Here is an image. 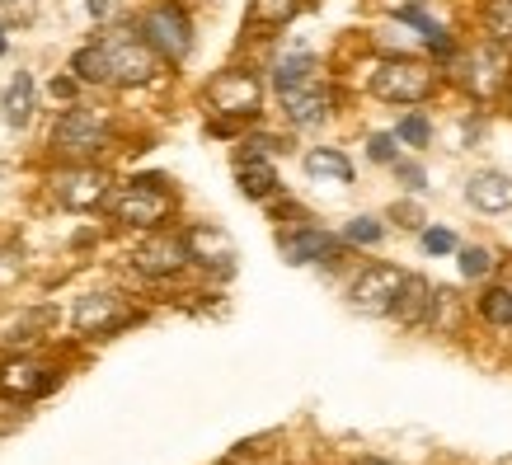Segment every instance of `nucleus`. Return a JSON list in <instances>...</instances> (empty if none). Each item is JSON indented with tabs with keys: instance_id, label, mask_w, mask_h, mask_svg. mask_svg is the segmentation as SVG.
Returning a JSON list of instances; mask_svg holds the SVG:
<instances>
[{
	"instance_id": "obj_1",
	"label": "nucleus",
	"mask_w": 512,
	"mask_h": 465,
	"mask_svg": "<svg viewBox=\"0 0 512 465\" xmlns=\"http://www.w3.org/2000/svg\"><path fill=\"white\" fill-rule=\"evenodd\" d=\"M273 90L282 99V113L292 118L296 127H315L325 123L329 109H334V90L329 80L320 76V62L311 52H292L273 66Z\"/></svg>"
},
{
	"instance_id": "obj_2",
	"label": "nucleus",
	"mask_w": 512,
	"mask_h": 465,
	"mask_svg": "<svg viewBox=\"0 0 512 465\" xmlns=\"http://www.w3.org/2000/svg\"><path fill=\"white\" fill-rule=\"evenodd\" d=\"M99 57H104V76L109 85H146L160 76L156 47L141 38V29H109L104 38H94Z\"/></svg>"
},
{
	"instance_id": "obj_3",
	"label": "nucleus",
	"mask_w": 512,
	"mask_h": 465,
	"mask_svg": "<svg viewBox=\"0 0 512 465\" xmlns=\"http://www.w3.org/2000/svg\"><path fill=\"white\" fill-rule=\"evenodd\" d=\"M207 109L217 113L212 132L226 137V132H235V123L259 118V109H264V80L254 76V71H221L207 85Z\"/></svg>"
},
{
	"instance_id": "obj_4",
	"label": "nucleus",
	"mask_w": 512,
	"mask_h": 465,
	"mask_svg": "<svg viewBox=\"0 0 512 465\" xmlns=\"http://www.w3.org/2000/svg\"><path fill=\"white\" fill-rule=\"evenodd\" d=\"M113 127L109 118L99 109H66L62 118H57V127H52V151L62 155V160H71V165H85V160H94V155L109 146Z\"/></svg>"
},
{
	"instance_id": "obj_5",
	"label": "nucleus",
	"mask_w": 512,
	"mask_h": 465,
	"mask_svg": "<svg viewBox=\"0 0 512 465\" xmlns=\"http://www.w3.org/2000/svg\"><path fill=\"white\" fill-rule=\"evenodd\" d=\"M109 212H113V221H123V226L156 231L174 212V198H170V188H165V179H132V184H123L109 198Z\"/></svg>"
},
{
	"instance_id": "obj_6",
	"label": "nucleus",
	"mask_w": 512,
	"mask_h": 465,
	"mask_svg": "<svg viewBox=\"0 0 512 465\" xmlns=\"http://www.w3.org/2000/svg\"><path fill=\"white\" fill-rule=\"evenodd\" d=\"M437 85V71L423 62H409V57H390L372 71V94L386 99V104H423Z\"/></svg>"
},
{
	"instance_id": "obj_7",
	"label": "nucleus",
	"mask_w": 512,
	"mask_h": 465,
	"mask_svg": "<svg viewBox=\"0 0 512 465\" xmlns=\"http://www.w3.org/2000/svg\"><path fill=\"white\" fill-rule=\"evenodd\" d=\"M141 38L156 47L160 62L179 66L188 52H193V19H188L184 5H174V0L151 5V10H146V19H141Z\"/></svg>"
},
{
	"instance_id": "obj_8",
	"label": "nucleus",
	"mask_w": 512,
	"mask_h": 465,
	"mask_svg": "<svg viewBox=\"0 0 512 465\" xmlns=\"http://www.w3.org/2000/svg\"><path fill=\"white\" fill-rule=\"evenodd\" d=\"M400 282H404V273H400V268H390V264L362 268V273L353 278V287H348V306H353L357 315H372V320H381V315H390V310H395Z\"/></svg>"
},
{
	"instance_id": "obj_9",
	"label": "nucleus",
	"mask_w": 512,
	"mask_h": 465,
	"mask_svg": "<svg viewBox=\"0 0 512 465\" xmlns=\"http://www.w3.org/2000/svg\"><path fill=\"white\" fill-rule=\"evenodd\" d=\"M52 193H57V202L71 207V212H94V207L109 202V174L94 170L90 160H85V165H66V170L52 174Z\"/></svg>"
},
{
	"instance_id": "obj_10",
	"label": "nucleus",
	"mask_w": 512,
	"mask_h": 465,
	"mask_svg": "<svg viewBox=\"0 0 512 465\" xmlns=\"http://www.w3.org/2000/svg\"><path fill=\"white\" fill-rule=\"evenodd\" d=\"M512 66H508V52L503 47H475L466 62H461V85H466L475 99H494L503 85H508Z\"/></svg>"
},
{
	"instance_id": "obj_11",
	"label": "nucleus",
	"mask_w": 512,
	"mask_h": 465,
	"mask_svg": "<svg viewBox=\"0 0 512 465\" xmlns=\"http://www.w3.org/2000/svg\"><path fill=\"white\" fill-rule=\"evenodd\" d=\"M184 264H188L184 235L160 231V226H156V235H151L146 245H137V254H132V268L146 273V278H174Z\"/></svg>"
},
{
	"instance_id": "obj_12",
	"label": "nucleus",
	"mask_w": 512,
	"mask_h": 465,
	"mask_svg": "<svg viewBox=\"0 0 512 465\" xmlns=\"http://www.w3.org/2000/svg\"><path fill=\"white\" fill-rule=\"evenodd\" d=\"M184 249H188V264H202L212 273H231L235 268V240L221 226H188L184 231Z\"/></svg>"
},
{
	"instance_id": "obj_13",
	"label": "nucleus",
	"mask_w": 512,
	"mask_h": 465,
	"mask_svg": "<svg viewBox=\"0 0 512 465\" xmlns=\"http://www.w3.org/2000/svg\"><path fill=\"white\" fill-rule=\"evenodd\" d=\"M71 320H76L80 334H113V329H123L127 320H132V310H127L123 296L90 292V296H80V301H76Z\"/></svg>"
},
{
	"instance_id": "obj_14",
	"label": "nucleus",
	"mask_w": 512,
	"mask_h": 465,
	"mask_svg": "<svg viewBox=\"0 0 512 465\" xmlns=\"http://www.w3.org/2000/svg\"><path fill=\"white\" fill-rule=\"evenodd\" d=\"M278 249L287 264H329L339 254V240L320 226H296V231H282L278 235Z\"/></svg>"
},
{
	"instance_id": "obj_15",
	"label": "nucleus",
	"mask_w": 512,
	"mask_h": 465,
	"mask_svg": "<svg viewBox=\"0 0 512 465\" xmlns=\"http://www.w3.org/2000/svg\"><path fill=\"white\" fill-rule=\"evenodd\" d=\"M433 301H437V292L428 287L423 278H414V273H404V282H400V296H395V320H400L404 329H419V325H433Z\"/></svg>"
},
{
	"instance_id": "obj_16",
	"label": "nucleus",
	"mask_w": 512,
	"mask_h": 465,
	"mask_svg": "<svg viewBox=\"0 0 512 465\" xmlns=\"http://www.w3.org/2000/svg\"><path fill=\"white\" fill-rule=\"evenodd\" d=\"M47 367L29 362V357H19V362H5L0 367V395H10V400H38L52 390V376H43Z\"/></svg>"
},
{
	"instance_id": "obj_17",
	"label": "nucleus",
	"mask_w": 512,
	"mask_h": 465,
	"mask_svg": "<svg viewBox=\"0 0 512 465\" xmlns=\"http://www.w3.org/2000/svg\"><path fill=\"white\" fill-rule=\"evenodd\" d=\"M466 198L480 207V212H512V179L498 170H480L470 174Z\"/></svg>"
},
{
	"instance_id": "obj_18",
	"label": "nucleus",
	"mask_w": 512,
	"mask_h": 465,
	"mask_svg": "<svg viewBox=\"0 0 512 465\" xmlns=\"http://www.w3.org/2000/svg\"><path fill=\"white\" fill-rule=\"evenodd\" d=\"M235 179H240V193L254 198V202H264V198L278 193V170H273V160H268V155H240Z\"/></svg>"
},
{
	"instance_id": "obj_19",
	"label": "nucleus",
	"mask_w": 512,
	"mask_h": 465,
	"mask_svg": "<svg viewBox=\"0 0 512 465\" xmlns=\"http://www.w3.org/2000/svg\"><path fill=\"white\" fill-rule=\"evenodd\" d=\"M306 174L320 179V184H353V160L343 151L315 146V151H306Z\"/></svg>"
},
{
	"instance_id": "obj_20",
	"label": "nucleus",
	"mask_w": 512,
	"mask_h": 465,
	"mask_svg": "<svg viewBox=\"0 0 512 465\" xmlns=\"http://www.w3.org/2000/svg\"><path fill=\"white\" fill-rule=\"evenodd\" d=\"M5 123L10 127H29V118H33V76L29 71H19L15 80H10V90H5Z\"/></svg>"
},
{
	"instance_id": "obj_21",
	"label": "nucleus",
	"mask_w": 512,
	"mask_h": 465,
	"mask_svg": "<svg viewBox=\"0 0 512 465\" xmlns=\"http://www.w3.org/2000/svg\"><path fill=\"white\" fill-rule=\"evenodd\" d=\"M484 33H489V43L512 52V0H489V10H484Z\"/></svg>"
},
{
	"instance_id": "obj_22",
	"label": "nucleus",
	"mask_w": 512,
	"mask_h": 465,
	"mask_svg": "<svg viewBox=\"0 0 512 465\" xmlns=\"http://www.w3.org/2000/svg\"><path fill=\"white\" fill-rule=\"evenodd\" d=\"M301 0H249V24H268V29H282L287 19H296Z\"/></svg>"
},
{
	"instance_id": "obj_23",
	"label": "nucleus",
	"mask_w": 512,
	"mask_h": 465,
	"mask_svg": "<svg viewBox=\"0 0 512 465\" xmlns=\"http://www.w3.org/2000/svg\"><path fill=\"white\" fill-rule=\"evenodd\" d=\"M480 310H484V320H489V325L512 329V296H508V287H503V282H498V287H489V292L480 296Z\"/></svg>"
},
{
	"instance_id": "obj_24",
	"label": "nucleus",
	"mask_w": 512,
	"mask_h": 465,
	"mask_svg": "<svg viewBox=\"0 0 512 465\" xmlns=\"http://www.w3.org/2000/svg\"><path fill=\"white\" fill-rule=\"evenodd\" d=\"M461 273H466L470 282L489 278V273H494V254H489L484 245H466L461 249Z\"/></svg>"
},
{
	"instance_id": "obj_25",
	"label": "nucleus",
	"mask_w": 512,
	"mask_h": 465,
	"mask_svg": "<svg viewBox=\"0 0 512 465\" xmlns=\"http://www.w3.org/2000/svg\"><path fill=\"white\" fill-rule=\"evenodd\" d=\"M381 235H386V226L376 217H357L343 226V240H348V245H381Z\"/></svg>"
},
{
	"instance_id": "obj_26",
	"label": "nucleus",
	"mask_w": 512,
	"mask_h": 465,
	"mask_svg": "<svg viewBox=\"0 0 512 465\" xmlns=\"http://www.w3.org/2000/svg\"><path fill=\"white\" fill-rule=\"evenodd\" d=\"M395 137H400L404 146H428L433 127H428V118H423V113H404L400 127H395Z\"/></svg>"
},
{
	"instance_id": "obj_27",
	"label": "nucleus",
	"mask_w": 512,
	"mask_h": 465,
	"mask_svg": "<svg viewBox=\"0 0 512 465\" xmlns=\"http://www.w3.org/2000/svg\"><path fill=\"white\" fill-rule=\"evenodd\" d=\"M423 43L433 47L437 57H451V52H456V47H451V38H447V29H442V24H433V19L423 24Z\"/></svg>"
},
{
	"instance_id": "obj_28",
	"label": "nucleus",
	"mask_w": 512,
	"mask_h": 465,
	"mask_svg": "<svg viewBox=\"0 0 512 465\" xmlns=\"http://www.w3.org/2000/svg\"><path fill=\"white\" fill-rule=\"evenodd\" d=\"M423 249H428V254H451V249H456V235L451 231H423Z\"/></svg>"
},
{
	"instance_id": "obj_29",
	"label": "nucleus",
	"mask_w": 512,
	"mask_h": 465,
	"mask_svg": "<svg viewBox=\"0 0 512 465\" xmlns=\"http://www.w3.org/2000/svg\"><path fill=\"white\" fill-rule=\"evenodd\" d=\"M367 151H372V160H381V165H390L395 160V137L390 132H381V137L367 141Z\"/></svg>"
},
{
	"instance_id": "obj_30",
	"label": "nucleus",
	"mask_w": 512,
	"mask_h": 465,
	"mask_svg": "<svg viewBox=\"0 0 512 465\" xmlns=\"http://www.w3.org/2000/svg\"><path fill=\"white\" fill-rule=\"evenodd\" d=\"M395 165V179H400L404 188H423V170L419 165H409V160H390Z\"/></svg>"
},
{
	"instance_id": "obj_31",
	"label": "nucleus",
	"mask_w": 512,
	"mask_h": 465,
	"mask_svg": "<svg viewBox=\"0 0 512 465\" xmlns=\"http://www.w3.org/2000/svg\"><path fill=\"white\" fill-rule=\"evenodd\" d=\"M76 85H80L76 76H57V80H52V94H57V99H71V94H76Z\"/></svg>"
},
{
	"instance_id": "obj_32",
	"label": "nucleus",
	"mask_w": 512,
	"mask_h": 465,
	"mask_svg": "<svg viewBox=\"0 0 512 465\" xmlns=\"http://www.w3.org/2000/svg\"><path fill=\"white\" fill-rule=\"evenodd\" d=\"M5 10H19V19H29V10H33V0H0Z\"/></svg>"
},
{
	"instance_id": "obj_33",
	"label": "nucleus",
	"mask_w": 512,
	"mask_h": 465,
	"mask_svg": "<svg viewBox=\"0 0 512 465\" xmlns=\"http://www.w3.org/2000/svg\"><path fill=\"white\" fill-rule=\"evenodd\" d=\"M109 10H113V0H90V15H94V19H104Z\"/></svg>"
},
{
	"instance_id": "obj_34",
	"label": "nucleus",
	"mask_w": 512,
	"mask_h": 465,
	"mask_svg": "<svg viewBox=\"0 0 512 465\" xmlns=\"http://www.w3.org/2000/svg\"><path fill=\"white\" fill-rule=\"evenodd\" d=\"M0 57H5V24H0Z\"/></svg>"
},
{
	"instance_id": "obj_35",
	"label": "nucleus",
	"mask_w": 512,
	"mask_h": 465,
	"mask_svg": "<svg viewBox=\"0 0 512 465\" xmlns=\"http://www.w3.org/2000/svg\"><path fill=\"white\" fill-rule=\"evenodd\" d=\"M503 287H508V296H512V278H508V282H503Z\"/></svg>"
},
{
	"instance_id": "obj_36",
	"label": "nucleus",
	"mask_w": 512,
	"mask_h": 465,
	"mask_svg": "<svg viewBox=\"0 0 512 465\" xmlns=\"http://www.w3.org/2000/svg\"><path fill=\"white\" fill-rule=\"evenodd\" d=\"M362 465H386V461H362Z\"/></svg>"
}]
</instances>
